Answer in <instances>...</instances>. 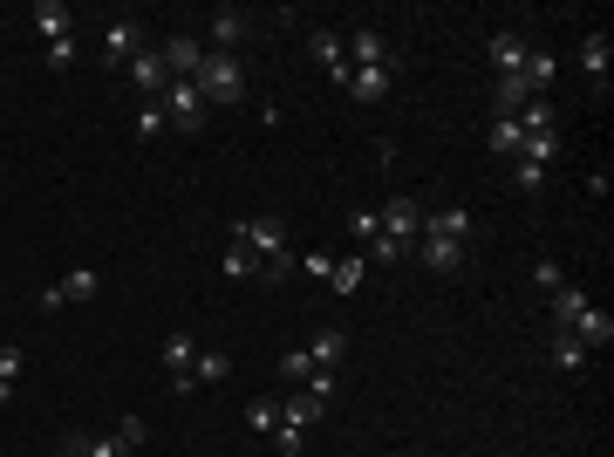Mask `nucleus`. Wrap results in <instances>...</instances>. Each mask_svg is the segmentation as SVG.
<instances>
[{
	"mask_svg": "<svg viewBox=\"0 0 614 457\" xmlns=\"http://www.w3.org/2000/svg\"><path fill=\"white\" fill-rule=\"evenodd\" d=\"M232 246H246L260 267H273V273H287L294 260H287V226L280 219H239L232 226Z\"/></svg>",
	"mask_w": 614,
	"mask_h": 457,
	"instance_id": "1",
	"label": "nucleus"
},
{
	"mask_svg": "<svg viewBox=\"0 0 614 457\" xmlns=\"http://www.w3.org/2000/svg\"><path fill=\"white\" fill-rule=\"evenodd\" d=\"M198 96L212 103V110H226V103H239L246 96V69H239V55H205V69H198Z\"/></svg>",
	"mask_w": 614,
	"mask_h": 457,
	"instance_id": "2",
	"label": "nucleus"
},
{
	"mask_svg": "<svg viewBox=\"0 0 614 457\" xmlns=\"http://www.w3.org/2000/svg\"><path fill=\"white\" fill-rule=\"evenodd\" d=\"M157 110H164V130H185V137H198V130H205V116H212V103L198 96V82H171V89L157 96Z\"/></svg>",
	"mask_w": 614,
	"mask_h": 457,
	"instance_id": "3",
	"label": "nucleus"
},
{
	"mask_svg": "<svg viewBox=\"0 0 614 457\" xmlns=\"http://www.w3.org/2000/svg\"><path fill=\"white\" fill-rule=\"evenodd\" d=\"M376 226H383L389 239H403V246H417V232H423V205L410 198V191H396L383 212H376Z\"/></svg>",
	"mask_w": 614,
	"mask_h": 457,
	"instance_id": "4",
	"label": "nucleus"
},
{
	"mask_svg": "<svg viewBox=\"0 0 614 457\" xmlns=\"http://www.w3.org/2000/svg\"><path fill=\"white\" fill-rule=\"evenodd\" d=\"M157 55H164V76H171V82H192L198 69H205V41H198V35H164Z\"/></svg>",
	"mask_w": 614,
	"mask_h": 457,
	"instance_id": "5",
	"label": "nucleus"
},
{
	"mask_svg": "<svg viewBox=\"0 0 614 457\" xmlns=\"http://www.w3.org/2000/svg\"><path fill=\"white\" fill-rule=\"evenodd\" d=\"M96 267H76L69 280H55V287H41V314H55V307H76V301H96Z\"/></svg>",
	"mask_w": 614,
	"mask_h": 457,
	"instance_id": "6",
	"label": "nucleus"
},
{
	"mask_svg": "<svg viewBox=\"0 0 614 457\" xmlns=\"http://www.w3.org/2000/svg\"><path fill=\"white\" fill-rule=\"evenodd\" d=\"M123 76H130V89H137V96H144V103H157V96H164V89H171V76H164V55H157V48H137V55H130V69H123Z\"/></svg>",
	"mask_w": 614,
	"mask_h": 457,
	"instance_id": "7",
	"label": "nucleus"
},
{
	"mask_svg": "<svg viewBox=\"0 0 614 457\" xmlns=\"http://www.w3.org/2000/svg\"><path fill=\"white\" fill-rule=\"evenodd\" d=\"M137 48H144V28H137V21H110V35H103V69H130V55H137Z\"/></svg>",
	"mask_w": 614,
	"mask_h": 457,
	"instance_id": "8",
	"label": "nucleus"
},
{
	"mask_svg": "<svg viewBox=\"0 0 614 457\" xmlns=\"http://www.w3.org/2000/svg\"><path fill=\"white\" fill-rule=\"evenodd\" d=\"M471 226H478V219H471V212H464V205H437V212H423V232H430V239H471Z\"/></svg>",
	"mask_w": 614,
	"mask_h": 457,
	"instance_id": "9",
	"label": "nucleus"
},
{
	"mask_svg": "<svg viewBox=\"0 0 614 457\" xmlns=\"http://www.w3.org/2000/svg\"><path fill=\"white\" fill-rule=\"evenodd\" d=\"M342 41H348V69H389V48H383L376 28H355V35H342Z\"/></svg>",
	"mask_w": 614,
	"mask_h": 457,
	"instance_id": "10",
	"label": "nucleus"
},
{
	"mask_svg": "<svg viewBox=\"0 0 614 457\" xmlns=\"http://www.w3.org/2000/svg\"><path fill=\"white\" fill-rule=\"evenodd\" d=\"M417 260L430 273H458L464 267V246H458V239H430V232H417Z\"/></svg>",
	"mask_w": 614,
	"mask_h": 457,
	"instance_id": "11",
	"label": "nucleus"
},
{
	"mask_svg": "<svg viewBox=\"0 0 614 457\" xmlns=\"http://www.w3.org/2000/svg\"><path fill=\"white\" fill-rule=\"evenodd\" d=\"M567 335H574L580 348H608V342H614V314H601V307H580Z\"/></svg>",
	"mask_w": 614,
	"mask_h": 457,
	"instance_id": "12",
	"label": "nucleus"
},
{
	"mask_svg": "<svg viewBox=\"0 0 614 457\" xmlns=\"http://www.w3.org/2000/svg\"><path fill=\"white\" fill-rule=\"evenodd\" d=\"M314 62L328 69V82H348V41L335 28H314Z\"/></svg>",
	"mask_w": 614,
	"mask_h": 457,
	"instance_id": "13",
	"label": "nucleus"
},
{
	"mask_svg": "<svg viewBox=\"0 0 614 457\" xmlns=\"http://www.w3.org/2000/svg\"><path fill=\"white\" fill-rule=\"evenodd\" d=\"M553 76H560L553 48H526V69H519V82H526V96H546V89H553Z\"/></svg>",
	"mask_w": 614,
	"mask_h": 457,
	"instance_id": "14",
	"label": "nucleus"
},
{
	"mask_svg": "<svg viewBox=\"0 0 614 457\" xmlns=\"http://www.w3.org/2000/svg\"><path fill=\"white\" fill-rule=\"evenodd\" d=\"M35 28H41V41H69L76 35V14L62 0H35Z\"/></svg>",
	"mask_w": 614,
	"mask_h": 457,
	"instance_id": "15",
	"label": "nucleus"
},
{
	"mask_svg": "<svg viewBox=\"0 0 614 457\" xmlns=\"http://www.w3.org/2000/svg\"><path fill=\"white\" fill-rule=\"evenodd\" d=\"M580 307H594V301H587V287H574V280L546 294V314H553V328H574V314H580Z\"/></svg>",
	"mask_w": 614,
	"mask_h": 457,
	"instance_id": "16",
	"label": "nucleus"
},
{
	"mask_svg": "<svg viewBox=\"0 0 614 457\" xmlns=\"http://www.w3.org/2000/svg\"><path fill=\"white\" fill-rule=\"evenodd\" d=\"M355 103H383L389 96V69H348V82H342Z\"/></svg>",
	"mask_w": 614,
	"mask_h": 457,
	"instance_id": "17",
	"label": "nucleus"
},
{
	"mask_svg": "<svg viewBox=\"0 0 614 457\" xmlns=\"http://www.w3.org/2000/svg\"><path fill=\"white\" fill-rule=\"evenodd\" d=\"M342 355H348V335H342V328H321V335L307 342V362H314V369H335Z\"/></svg>",
	"mask_w": 614,
	"mask_h": 457,
	"instance_id": "18",
	"label": "nucleus"
},
{
	"mask_svg": "<svg viewBox=\"0 0 614 457\" xmlns=\"http://www.w3.org/2000/svg\"><path fill=\"white\" fill-rule=\"evenodd\" d=\"M546 355H553V369H560V376H580V369H587V348H580L567 328H553V348H546Z\"/></svg>",
	"mask_w": 614,
	"mask_h": 457,
	"instance_id": "19",
	"label": "nucleus"
},
{
	"mask_svg": "<svg viewBox=\"0 0 614 457\" xmlns=\"http://www.w3.org/2000/svg\"><path fill=\"white\" fill-rule=\"evenodd\" d=\"M492 69H499V76H519V69H526V41L512 35V28L492 35Z\"/></svg>",
	"mask_w": 614,
	"mask_h": 457,
	"instance_id": "20",
	"label": "nucleus"
},
{
	"mask_svg": "<svg viewBox=\"0 0 614 457\" xmlns=\"http://www.w3.org/2000/svg\"><path fill=\"white\" fill-rule=\"evenodd\" d=\"M239 35H246V14H239V7H219V14H212V55H232Z\"/></svg>",
	"mask_w": 614,
	"mask_h": 457,
	"instance_id": "21",
	"label": "nucleus"
},
{
	"mask_svg": "<svg viewBox=\"0 0 614 457\" xmlns=\"http://www.w3.org/2000/svg\"><path fill=\"white\" fill-rule=\"evenodd\" d=\"M553 157H560V130H533V137L519 144V164H539V171H546Z\"/></svg>",
	"mask_w": 614,
	"mask_h": 457,
	"instance_id": "22",
	"label": "nucleus"
},
{
	"mask_svg": "<svg viewBox=\"0 0 614 457\" xmlns=\"http://www.w3.org/2000/svg\"><path fill=\"white\" fill-rule=\"evenodd\" d=\"M328 417V403H314V396H307V389H294V396H287V403H280V423H321Z\"/></svg>",
	"mask_w": 614,
	"mask_h": 457,
	"instance_id": "23",
	"label": "nucleus"
},
{
	"mask_svg": "<svg viewBox=\"0 0 614 457\" xmlns=\"http://www.w3.org/2000/svg\"><path fill=\"white\" fill-rule=\"evenodd\" d=\"M580 69L594 76V89H608V35H587V41H580Z\"/></svg>",
	"mask_w": 614,
	"mask_h": 457,
	"instance_id": "24",
	"label": "nucleus"
},
{
	"mask_svg": "<svg viewBox=\"0 0 614 457\" xmlns=\"http://www.w3.org/2000/svg\"><path fill=\"white\" fill-rule=\"evenodd\" d=\"M519 103H526V82L519 76H492V116H519Z\"/></svg>",
	"mask_w": 614,
	"mask_h": 457,
	"instance_id": "25",
	"label": "nucleus"
},
{
	"mask_svg": "<svg viewBox=\"0 0 614 457\" xmlns=\"http://www.w3.org/2000/svg\"><path fill=\"white\" fill-rule=\"evenodd\" d=\"M226 376H232V355H219V348H198L192 382H226Z\"/></svg>",
	"mask_w": 614,
	"mask_h": 457,
	"instance_id": "26",
	"label": "nucleus"
},
{
	"mask_svg": "<svg viewBox=\"0 0 614 457\" xmlns=\"http://www.w3.org/2000/svg\"><path fill=\"white\" fill-rule=\"evenodd\" d=\"M519 144H526V130H519L512 116H492V151H499V157H519Z\"/></svg>",
	"mask_w": 614,
	"mask_h": 457,
	"instance_id": "27",
	"label": "nucleus"
},
{
	"mask_svg": "<svg viewBox=\"0 0 614 457\" xmlns=\"http://www.w3.org/2000/svg\"><path fill=\"white\" fill-rule=\"evenodd\" d=\"M328 280H335V294H355V287L369 280V260H362V253H355V260H335V273H328Z\"/></svg>",
	"mask_w": 614,
	"mask_h": 457,
	"instance_id": "28",
	"label": "nucleus"
},
{
	"mask_svg": "<svg viewBox=\"0 0 614 457\" xmlns=\"http://www.w3.org/2000/svg\"><path fill=\"white\" fill-rule=\"evenodd\" d=\"M219 267H226V280H253V273H260V260H253L246 246H232V239H226V253H219Z\"/></svg>",
	"mask_w": 614,
	"mask_h": 457,
	"instance_id": "29",
	"label": "nucleus"
},
{
	"mask_svg": "<svg viewBox=\"0 0 614 457\" xmlns=\"http://www.w3.org/2000/svg\"><path fill=\"white\" fill-rule=\"evenodd\" d=\"M130 137H137V144L164 137V110H157V103H137V123H130Z\"/></svg>",
	"mask_w": 614,
	"mask_h": 457,
	"instance_id": "30",
	"label": "nucleus"
},
{
	"mask_svg": "<svg viewBox=\"0 0 614 457\" xmlns=\"http://www.w3.org/2000/svg\"><path fill=\"white\" fill-rule=\"evenodd\" d=\"M403 253H410V246H403V239H389V232H376V239H369V246H362V260H403Z\"/></svg>",
	"mask_w": 614,
	"mask_h": 457,
	"instance_id": "31",
	"label": "nucleus"
},
{
	"mask_svg": "<svg viewBox=\"0 0 614 457\" xmlns=\"http://www.w3.org/2000/svg\"><path fill=\"white\" fill-rule=\"evenodd\" d=\"M280 376L294 382V389H301V382L314 376V362H307V348H287V355H280Z\"/></svg>",
	"mask_w": 614,
	"mask_h": 457,
	"instance_id": "32",
	"label": "nucleus"
},
{
	"mask_svg": "<svg viewBox=\"0 0 614 457\" xmlns=\"http://www.w3.org/2000/svg\"><path fill=\"white\" fill-rule=\"evenodd\" d=\"M41 62H48L55 76H62V69H76V35H69V41H48V48H41Z\"/></svg>",
	"mask_w": 614,
	"mask_h": 457,
	"instance_id": "33",
	"label": "nucleus"
},
{
	"mask_svg": "<svg viewBox=\"0 0 614 457\" xmlns=\"http://www.w3.org/2000/svg\"><path fill=\"white\" fill-rule=\"evenodd\" d=\"M376 212H369V205H362V212H348V239H362V246H369V239H376Z\"/></svg>",
	"mask_w": 614,
	"mask_h": 457,
	"instance_id": "34",
	"label": "nucleus"
},
{
	"mask_svg": "<svg viewBox=\"0 0 614 457\" xmlns=\"http://www.w3.org/2000/svg\"><path fill=\"white\" fill-rule=\"evenodd\" d=\"M301 389L314 396V403H335V369H314V376H307Z\"/></svg>",
	"mask_w": 614,
	"mask_h": 457,
	"instance_id": "35",
	"label": "nucleus"
},
{
	"mask_svg": "<svg viewBox=\"0 0 614 457\" xmlns=\"http://www.w3.org/2000/svg\"><path fill=\"white\" fill-rule=\"evenodd\" d=\"M144 437H151V430H144V417H123V423H116V444H123V451H137Z\"/></svg>",
	"mask_w": 614,
	"mask_h": 457,
	"instance_id": "36",
	"label": "nucleus"
},
{
	"mask_svg": "<svg viewBox=\"0 0 614 457\" xmlns=\"http://www.w3.org/2000/svg\"><path fill=\"white\" fill-rule=\"evenodd\" d=\"M533 280L546 287V294H553V287H567V267H560V260H539V267H533Z\"/></svg>",
	"mask_w": 614,
	"mask_h": 457,
	"instance_id": "37",
	"label": "nucleus"
},
{
	"mask_svg": "<svg viewBox=\"0 0 614 457\" xmlns=\"http://www.w3.org/2000/svg\"><path fill=\"white\" fill-rule=\"evenodd\" d=\"M301 273L307 280H328V273H335V253H301Z\"/></svg>",
	"mask_w": 614,
	"mask_h": 457,
	"instance_id": "38",
	"label": "nucleus"
},
{
	"mask_svg": "<svg viewBox=\"0 0 614 457\" xmlns=\"http://www.w3.org/2000/svg\"><path fill=\"white\" fill-rule=\"evenodd\" d=\"M246 423H253V430H273V423H280V403H246Z\"/></svg>",
	"mask_w": 614,
	"mask_h": 457,
	"instance_id": "39",
	"label": "nucleus"
},
{
	"mask_svg": "<svg viewBox=\"0 0 614 457\" xmlns=\"http://www.w3.org/2000/svg\"><path fill=\"white\" fill-rule=\"evenodd\" d=\"M539 178H546L539 164H519V157H512V185H519V191H539Z\"/></svg>",
	"mask_w": 614,
	"mask_h": 457,
	"instance_id": "40",
	"label": "nucleus"
},
{
	"mask_svg": "<svg viewBox=\"0 0 614 457\" xmlns=\"http://www.w3.org/2000/svg\"><path fill=\"white\" fill-rule=\"evenodd\" d=\"M273 437H280V451H301V444H307L301 423H273Z\"/></svg>",
	"mask_w": 614,
	"mask_h": 457,
	"instance_id": "41",
	"label": "nucleus"
},
{
	"mask_svg": "<svg viewBox=\"0 0 614 457\" xmlns=\"http://www.w3.org/2000/svg\"><path fill=\"white\" fill-rule=\"evenodd\" d=\"M89 457H130V451H123L116 437H89Z\"/></svg>",
	"mask_w": 614,
	"mask_h": 457,
	"instance_id": "42",
	"label": "nucleus"
},
{
	"mask_svg": "<svg viewBox=\"0 0 614 457\" xmlns=\"http://www.w3.org/2000/svg\"><path fill=\"white\" fill-rule=\"evenodd\" d=\"M21 376V348H0V382H14Z\"/></svg>",
	"mask_w": 614,
	"mask_h": 457,
	"instance_id": "43",
	"label": "nucleus"
},
{
	"mask_svg": "<svg viewBox=\"0 0 614 457\" xmlns=\"http://www.w3.org/2000/svg\"><path fill=\"white\" fill-rule=\"evenodd\" d=\"M62 457H89V437H82V430H69V437H62Z\"/></svg>",
	"mask_w": 614,
	"mask_h": 457,
	"instance_id": "44",
	"label": "nucleus"
},
{
	"mask_svg": "<svg viewBox=\"0 0 614 457\" xmlns=\"http://www.w3.org/2000/svg\"><path fill=\"white\" fill-rule=\"evenodd\" d=\"M7 403H14V382H0V410H7Z\"/></svg>",
	"mask_w": 614,
	"mask_h": 457,
	"instance_id": "45",
	"label": "nucleus"
}]
</instances>
